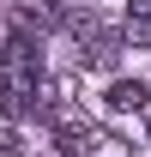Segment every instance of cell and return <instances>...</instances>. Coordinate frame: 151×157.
<instances>
[{
  "instance_id": "6da1fadb",
  "label": "cell",
  "mask_w": 151,
  "mask_h": 157,
  "mask_svg": "<svg viewBox=\"0 0 151 157\" xmlns=\"http://www.w3.org/2000/svg\"><path fill=\"white\" fill-rule=\"evenodd\" d=\"M73 36H79V60H85V67H115V55H121V30H109L97 12L73 18Z\"/></svg>"
},
{
  "instance_id": "7a4b0ae2",
  "label": "cell",
  "mask_w": 151,
  "mask_h": 157,
  "mask_svg": "<svg viewBox=\"0 0 151 157\" xmlns=\"http://www.w3.org/2000/svg\"><path fill=\"white\" fill-rule=\"evenodd\" d=\"M42 73H18V67H0V121H18L37 109Z\"/></svg>"
},
{
  "instance_id": "3957f363",
  "label": "cell",
  "mask_w": 151,
  "mask_h": 157,
  "mask_svg": "<svg viewBox=\"0 0 151 157\" xmlns=\"http://www.w3.org/2000/svg\"><path fill=\"white\" fill-rule=\"evenodd\" d=\"M103 103H109L115 115H139V109L151 103V85H145V78H115V85H109V97H103Z\"/></svg>"
},
{
  "instance_id": "277c9868",
  "label": "cell",
  "mask_w": 151,
  "mask_h": 157,
  "mask_svg": "<svg viewBox=\"0 0 151 157\" xmlns=\"http://www.w3.org/2000/svg\"><path fill=\"white\" fill-rule=\"evenodd\" d=\"M133 48H151V0H127V36Z\"/></svg>"
},
{
  "instance_id": "5b68a950",
  "label": "cell",
  "mask_w": 151,
  "mask_h": 157,
  "mask_svg": "<svg viewBox=\"0 0 151 157\" xmlns=\"http://www.w3.org/2000/svg\"><path fill=\"white\" fill-rule=\"evenodd\" d=\"M18 12H24V24H37V30H55V24H60V6H55V0H18Z\"/></svg>"
},
{
  "instance_id": "8992f818",
  "label": "cell",
  "mask_w": 151,
  "mask_h": 157,
  "mask_svg": "<svg viewBox=\"0 0 151 157\" xmlns=\"http://www.w3.org/2000/svg\"><path fill=\"white\" fill-rule=\"evenodd\" d=\"M145 139H151V109H145Z\"/></svg>"
}]
</instances>
